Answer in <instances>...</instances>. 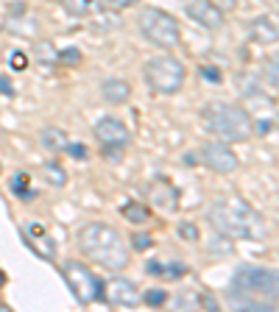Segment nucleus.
Returning <instances> with one entry per match:
<instances>
[{
    "instance_id": "obj_2",
    "label": "nucleus",
    "mask_w": 279,
    "mask_h": 312,
    "mask_svg": "<svg viewBox=\"0 0 279 312\" xmlns=\"http://www.w3.org/2000/svg\"><path fill=\"white\" fill-rule=\"evenodd\" d=\"M78 248L87 259H92L95 265L118 273L129 265V248H126V240L118 229L106 226V223H87V226L78 232Z\"/></svg>"
},
{
    "instance_id": "obj_8",
    "label": "nucleus",
    "mask_w": 279,
    "mask_h": 312,
    "mask_svg": "<svg viewBox=\"0 0 279 312\" xmlns=\"http://www.w3.org/2000/svg\"><path fill=\"white\" fill-rule=\"evenodd\" d=\"M104 298L106 304L112 307H123V310H132V307L142 304V293L140 287L132 282V279H123V276H115L104 284Z\"/></svg>"
},
{
    "instance_id": "obj_23",
    "label": "nucleus",
    "mask_w": 279,
    "mask_h": 312,
    "mask_svg": "<svg viewBox=\"0 0 279 312\" xmlns=\"http://www.w3.org/2000/svg\"><path fill=\"white\" fill-rule=\"evenodd\" d=\"M36 59H39L42 64H56V62H59V53H56L48 42H39V45H36Z\"/></svg>"
},
{
    "instance_id": "obj_22",
    "label": "nucleus",
    "mask_w": 279,
    "mask_h": 312,
    "mask_svg": "<svg viewBox=\"0 0 279 312\" xmlns=\"http://www.w3.org/2000/svg\"><path fill=\"white\" fill-rule=\"evenodd\" d=\"M187 307H193V310H201V296H198V293L181 290L179 296H176V310H187Z\"/></svg>"
},
{
    "instance_id": "obj_19",
    "label": "nucleus",
    "mask_w": 279,
    "mask_h": 312,
    "mask_svg": "<svg viewBox=\"0 0 279 312\" xmlns=\"http://www.w3.org/2000/svg\"><path fill=\"white\" fill-rule=\"evenodd\" d=\"M265 81H268L271 89H277V92H279V50L265 59Z\"/></svg>"
},
{
    "instance_id": "obj_13",
    "label": "nucleus",
    "mask_w": 279,
    "mask_h": 312,
    "mask_svg": "<svg viewBox=\"0 0 279 312\" xmlns=\"http://www.w3.org/2000/svg\"><path fill=\"white\" fill-rule=\"evenodd\" d=\"M148 201H151L156 209H162V212H173L176 206H179V192H176V187L167 181V178H153L151 184H148Z\"/></svg>"
},
{
    "instance_id": "obj_6",
    "label": "nucleus",
    "mask_w": 279,
    "mask_h": 312,
    "mask_svg": "<svg viewBox=\"0 0 279 312\" xmlns=\"http://www.w3.org/2000/svg\"><path fill=\"white\" fill-rule=\"evenodd\" d=\"M142 78L148 81L156 95H173L181 89L184 84V64L173 56H156V59H148L145 67H142Z\"/></svg>"
},
{
    "instance_id": "obj_26",
    "label": "nucleus",
    "mask_w": 279,
    "mask_h": 312,
    "mask_svg": "<svg viewBox=\"0 0 279 312\" xmlns=\"http://www.w3.org/2000/svg\"><path fill=\"white\" fill-rule=\"evenodd\" d=\"M8 64H11L14 70H25V67H28V56L22 53V50H14V53H8Z\"/></svg>"
},
{
    "instance_id": "obj_30",
    "label": "nucleus",
    "mask_w": 279,
    "mask_h": 312,
    "mask_svg": "<svg viewBox=\"0 0 279 312\" xmlns=\"http://www.w3.org/2000/svg\"><path fill=\"white\" fill-rule=\"evenodd\" d=\"M101 3H106V6H112V8H129V6H134L137 0H101Z\"/></svg>"
},
{
    "instance_id": "obj_9",
    "label": "nucleus",
    "mask_w": 279,
    "mask_h": 312,
    "mask_svg": "<svg viewBox=\"0 0 279 312\" xmlns=\"http://www.w3.org/2000/svg\"><path fill=\"white\" fill-rule=\"evenodd\" d=\"M201 162L207 164L209 170H215V173H232L237 167V156H235V151L226 145V142H207L201 148Z\"/></svg>"
},
{
    "instance_id": "obj_33",
    "label": "nucleus",
    "mask_w": 279,
    "mask_h": 312,
    "mask_svg": "<svg viewBox=\"0 0 279 312\" xmlns=\"http://www.w3.org/2000/svg\"><path fill=\"white\" fill-rule=\"evenodd\" d=\"M277 128H279V114H277Z\"/></svg>"
},
{
    "instance_id": "obj_16",
    "label": "nucleus",
    "mask_w": 279,
    "mask_h": 312,
    "mask_svg": "<svg viewBox=\"0 0 279 312\" xmlns=\"http://www.w3.org/2000/svg\"><path fill=\"white\" fill-rule=\"evenodd\" d=\"M42 145L48 151H53V154H59V151L67 148V137H64L62 128H45L42 131Z\"/></svg>"
},
{
    "instance_id": "obj_10",
    "label": "nucleus",
    "mask_w": 279,
    "mask_h": 312,
    "mask_svg": "<svg viewBox=\"0 0 279 312\" xmlns=\"http://www.w3.org/2000/svg\"><path fill=\"white\" fill-rule=\"evenodd\" d=\"M95 137L101 142V148H123L129 145L132 134H129V128H126L123 120L118 117H104V120L95 123Z\"/></svg>"
},
{
    "instance_id": "obj_7",
    "label": "nucleus",
    "mask_w": 279,
    "mask_h": 312,
    "mask_svg": "<svg viewBox=\"0 0 279 312\" xmlns=\"http://www.w3.org/2000/svg\"><path fill=\"white\" fill-rule=\"evenodd\" d=\"M62 273H64V279H67L70 290H73V296H76L78 304L87 307V304H92V301H98V298H104V284H101V279H98L87 265L64 262Z\"/></svg>"
},
{
    "instance_id": "obj_20",
    "label": "nucleus",
    "mask_w": 279,
    "mask_h": 312,
    "mask_svg": "<svg viewBox=\"0 0 279 312\" xmlns=\"http://www.w3.org/2000/svg\"><path fill=\"white\" fill-rule=\"evenodd\" d=\"M11 192H14V195H20L22 201L36 198V192L28 190V173H17V176L11 178Z\"/></svg>"
},
{
    "instance_id": "obj_4",
    "label": "nucleus",
    "mask_w": 279,
    "mask_h": 312,
    "mask_svg": "<svg viewBox=\"0 0 279 312\" xmlns=\"http://www.w3.org/2000/svg\"><path fill=\"white\" fill-rule=\"evenodd\" d=\"M204 126L223 142H246L254 134V120L246 106L240 103H226V100H212L201 109Z\"/></svg>"
},
{
    "instance_id": "obj_5",
    "label": "nucleus",
    "mask_w": 279,
    "mask_h": 312,
    "mask_svg": "<svg viewBox=\"0 0 279 312\" xmlns=\"http://www.w3.org/2000/svg\"><path fill=\"white\" fill-rule=\"evenodd\" d=\"M140 31L151 45L162 50H173L181 45V31H179V22L173 20V14H167L156 6H148L142 8L140 14Z\"/></svg>"
},
{
    "instance_id": "obj_27",
    "label": "nucleus",
    "mask_w": 279,
    "mask_h": 312,
    "mask_svg": "<svg viewBox=\"0 0 279 312\" xmlns=\"http://www.w3.org/2000/svg\"><path fill=\"white\" fill-rule=\"evenodd\" d=\"M132 245H134V251H145V248H151L153 245V240H151V234H134L132 237Z\"/></svg>"
},
{
    "instance_id": "obj_32",
    "label": "nucleus",
    "mask_w": 279,
    "mask_h": 312,
    "mask_svg": "<svg viewBox=\"0 0 279 312\" xmlns=\"http://www.w3.org/2000/svg\"><path fill=\"white\" fill-rule=\"evenodd\" d=\"M3 282H6V276H3V273H0V287H3Z\"/></svg>"
},
{
    "instance_id": "obj_17",
    "label": "nucleus",
    "mask_w": 279,
    "mask_h": 312,
    "mask_svg": "<svg viewBox=\"0 0 279 312\" xmlns=\"http://www.w3.org/2000/svg\"><path fill=\"white\" fill-rule=\"evenodd\" d=\"M101 0H62V6L67 8L73 17H84V14H92L98 8Z\"/></svg>"
},
{
    "instance_id": "obj_1",
    "label": "nucleus",
    "mask_w": 279,
    "mask_h": 312,
    "mask_svg": "<svg viewBox=\"0 0 279 312\" xmlns=\"http://www.w3.org/2000/svg\"><path fill=\"white\" fill-rule=\"evenodd\" d=\"M229 301L240 310L274 312V301H279V270L240 265L232 276Z\"/></svg>"
},
{
    "instance_id": "obj_31",
    "label": "nucleus",
    "mask_w": 279,
    "mask_h": 312,
    "mask_svg": "<svg viewBox=\"0 0 279 312\" xmlns=\"http://www.w3.org/2000/svg\"><path fill=\"white\" fill-rule=\"evenodd\" d=\"M0 92H3V95H11L14 92L11 84H8V78H3V76H0Z\"/></svg>"
},
{
    "instance_id": "obj_15",
    "label": "nucleus",
    "mask_w": 279,
    "mask_h": 312,
    "mask_svg": "<svg viewBox=\"0 0 279 312\" xmlns=\"http://www.w3.org/2000/svg\"><path fill=\"white\" fill-rule=\"evenodd\" d=\"M101 95H104V100H109V103H123V100L132 98V86H129V81H123V78H109V81L101 84Z\"/></svg>"
},
{
    "instance_id": "obj_21",
    "label": "nucleus",
    "mask_w": 279,
    "mask_h": 312,
    "mask_svg": "<svg viewBox=\"0 0 279 312\" xmlns=\"http://www.w3.org/2000/svg\"><path fill=\"white\" fill-rule=\"evenodd\" d=\"M45 178H48L53 187H64V184H67V173H64V167L59 162H48V164H45Z\"/></svg>"
},
{
    "instance_id": "obj_29",
    "label": "nucleus",
    "mask_w": 279,
    "mask_h": 312,
    "mask_svg": "<svg viewBox=\"0 0 279 312\" xmlns=\"http://www.w3.org/2000/svg\"><path fill=\"white\" fill-rule=\"evenodd\" d=\"M59 59H62V62H67V64H76V62H81V53L70 48V50H64V53H62Z\"/></svg>"
},
{
    "instance_id": "obj_25",
    "label": "nucleus",
    "mask_w": 279,
    "mask_h": 312,
    "mask_svg": "<svg viewBox=\"0 0 279 312\" xmlns=\"http://www.w3.org/2000/svg\"><path fill=\"white\" fill-rule=\"evenodd\" d=\"M64 151H67L73 159H81V162L90 156V151H87V145H84V142H67V148H64Z\"/></svg>"
},
{
    "instance_id": "obj_24",
    "label": "nucleus",
    "mask_w": 279,
    "mask_h": 312,
    "mask_svg": "<svg viewBox=\"0 0 279 312\" xmlns=\"http://www.w3.org/2000/svg\"><path fill=\"white\" fill-rule=\"evenodd\" d=\"M142 301H145V304H151V307H162V304H167V293L156 287V290H148L145 296H142Z\"/></svg>"
},
{
    "instance_id": "obj_28",
    "label": "nucleus",
    "mask_w": 279,
    "mask_h": 312,
    "mask_svg": "<svg viewBox=\"0 0 279 312\" xmlns=\"http://www.w3.org/2000/svg\"><path fill=\"white\" fill-rule=\"evenodd\" d=\"M179 234H181V240H190V242L198 240V229L193 223H179Z\"/></svg>"
},
{
    "instance_id": "obj_14",
    "label": "nucleus",
    "mask_w": 279,
    "mask_h": 312,
    "mask_svg": "<svg viewBox=\"0 0 279 312\" xmlns=\"http://www.w3.org/2000/svg\"><path fill=\"white\" fill-rule=\"evenodd\" d=\"M25 234H28V245L36 251L39 256H45V259H53V242H50V237L45 234V229L39 226V223H28L25 226Z\"/></svg>"
},
{
    "instance_id": "obj_3",
    "label": "nucleus",
    "mask_w": 279,
    "mask_h": 312,
    "mask_svg": "<svg viewBox=\"0 0 279 312\" xmlns=\"http://www.w3.org/2000/svg\"><path fill=\"white\" fill-rule=\"evenodd\" d=\"M209 223L229 240H263L265 237L263 218L243 198H218L209 206Z\"/></svg>"
},
{
    "instance_id": "obj_11",
    "label": "nucleus",
    "mask_w": 279,
    "mask_h": 312,
    "mask_svg": "<svg viewBox=\"0 0 279 312\" xmlns=\"http://www.w3.org/2000/svg\"><path fill=\"white\" fill-rule=\"evenodd\" d=\"M249 39L257 45H274L279 42V14L268 11V14L251 17L249 20Z\"/></svg>"
},
{
    "instance_id": "obj_18",
    "label": "nucleus",
    "mask_w": 279,
    "mask_h": 312,
    "mask_svg": "<svg viewBox=\"0 0 279 312\" xmlns=\"http://www.w3.org/2000/svg\"><path fill=\"white\" fill-rule=\"evenodd\" d=\"M120 215H123L126 220H132V223H137V226L148 220V209H145V204H137V201H132V204L120 206Z\"/></svg>"
},
{
    "instance_id": "obj_12",
    "label": "nucleus",
    "mask_w": 279,
    "mask_h": 312,
    "mask_svg": "<svg viewBox=\"0 0 279 312\" xmlns=\"http://www.w3.org/2000/svg\"><path fill=\"white\" fill-rule=\"evenodd\" d=\"M190 20H195L201 28H209V31H218L223 25V11L212 3V0H190L184 6Z\"/></svg>"
}]
</instances>
